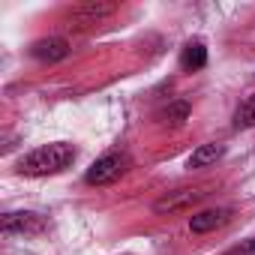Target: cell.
Here are the masks:
<instances>
[{
  "label": "cell",
  "mask_w": 255,
  "mask_h": 255,
  "mask_svg": "<svg viewBox=\"0 0 255 255\" xmlns=\"http://www.w3.org/2000/svg\"><path fill=\"white\" fill-rule=\"evenodd\" d=\"M75 162V147L66 141H54L45 147L30 150L21 162H18V174L24 177H48V174H60Z\"/></svg>",
  "instance_id": "1"
},
{
  "label": "cell",
  "mask_w": 255,
  "mask_h": 255,
  "mask_svg": "<svg viewBox=\"0 0 255 255\" xmlns=\"http://www.w3.org/2000/svg\"><path fill=\"white\" fill-rule=\"evenodd\" d=\"M126 168H129V156H126V153H105V156H99L87 168L84 180L90 186H105V183H114Z\"/></svg>",
  "instance_id": "2"
},
{
  "label": "cell",
  "mask_w": 255,
  "mask_h": 255,
  "mask_svg": "<svg viewBox=\"0 0 255 255\" xmlns=\"http://www.w3.org/2000/svg\"><path fill=\"white\" fill-rule=\"evenodd\" d=\"M204 195H207V192H204V186H183V189H171V192H165V195H159V198L153 201V210H156L159 216H165V213H177V210H186V207L198 204Z\"/></svg>",
  "instance_id": "3"
},
{
  "label": "cell",
  "mask_w": 255,
  "mask_h": 255,
  "mask_svg": "<svg viewBox=\"0 0 255 255\" xmlns=\"http://www.w3.org/2000/svg\"><path fill=\"white\" fill-rule=\"evenodd\" d=\"M0 228H3V234H39L45 231V219L39 213L21 210V213H6Z\"/></svg>",
  "instance_id": "4"
},
{
  "label": "cell",
  "mask_w": 255,
  "mask_h": 255,
  "mask_svg": "<svg viewBox=\"0 0 255 255\" xmlns=\"http://www.w3.org/2000/svg\"><path fill=\"white\" fill-rule=\"evenodd\" d=\"M30 54H33L36 60L57 63V60H63V57L69 54V45H66V39L48 36V39H39V42H33V45H30Z\"/></svg>",
  "instance_id": "5"
},
{
  "label": "cell",
  "mask_w": 255,
  "mask_h": 255,
  "mask_svg": "<svg viewBox=\"0 0 255 255\" xmlns=\"http://www.w3.org/2000/svg\"><path fill=\"white\" fill-rule=\"evenodd\" d=\"M228 216H231V210H225V207L201 210V213H195V216L189 219V228H192L195 234H207V231H213V228L225 225V222H228Z\"/></svg>",
  "instance_id": "6"
},
{
  "label": "cell",
  "mask_w": 255,
  "mask_h": 255,
  "mask_svg": "<svg viewBox=\"0 0 255 255\" xmlns=\"http://www.w3.org/2000/svg\"><path fill=\"white\" fill-rule=\"evenodd\" d=\"M111 12H117L114 3H84V6H75L72 9V18L75 21H84V24H96L99 18H108Z\"/></svg>",
  "instance_id": "7"
},
{
  "label": "cell",
  "mask_w": 255,
  "mask_h": 255,
  "mask_svg": "<svg viewBox=\"0 0 255 255\" xmlns=\"http://www.w3.org/2000/svg\"><path fill=\"white\" fill-rule=\"evenodd\" d=\"M207 63V48H204V42H186V48H183V54H180V66L186 69V72H195V69H201Z\"/></svg>",
  "instance_id": "8"
},
{
  "label": "cell",
  "mask_w": 255,
  "mask_h": 255,
  "mask_svg": "<svg viewBox=\"0 0 255 255\" xmlns=\"http://www.w3.org/2000/svg\"><path fill=\"white\" fill-rule=\"evenodd\" d=\"M222 153H225L222 144H201V147L189 156V168H207V165H213L216 159H222Z\"/></svg>",
  "instance_id": "9"
},
{
  "label": "cell",
  "mask_w": 255,
  "mask_h": 255,
  "mask_svg": "<svg viewBox=\"0 0 255 255\" xmlns=\"http://www.w3.org/2000/svg\"><path fill=\"white\" fill-rule=\"evenodd\" d=\"M234 126H237V129H249V126H255V93L246 96V99L237 105V111H234Z\"/></svg>",
  "instance_id": "10"
},
{
  "label": "cell",
  "mask_w": 255,
  "mask_h": 255,
  "mask_svg": "<svg viewBox=\"0 0 255 255\" xmlns=\"http://www.w3.org/2000/svg\"><path fill=\"white\" fill-rule=\"evenodd\" d=\"M162 117H165V123H171V126H180V123L189 117V105H186V102H171V105L162 111Z\"/></svg>",
  "instance_id": "11"
},
{
  "label": "cell",
  "mask_w": 255,
  "mask_h": 255,
  "mask_svg": "<svg viewBox=\"0 0 255 255\" xmlns=\"http://www.w3.org/2000/svg\"><path fill=\"white\" fill-rule=\"evenodd\" d=\"M228 255H255V240H246V243H240V246H234Z\"/></svg>",
  "instance_id": "12"
}]
</instances>
